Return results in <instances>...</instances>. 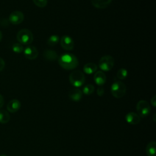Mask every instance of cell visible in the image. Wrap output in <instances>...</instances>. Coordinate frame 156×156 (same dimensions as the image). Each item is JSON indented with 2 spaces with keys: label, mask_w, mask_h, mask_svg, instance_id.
Masks as SVG:
<instances>
[{
  "label": "cell",
  "mask_w": 156,
  "mask_h": 156,
  "mask_svg": "<svg viewBox=\"0 0 156 156\" xmlns=\"http://www.w3.org/2000/svg\"><path fill=\"white\" fill-rule=\"evenodd\" d=\"M60 40L59 36L57 35H52L47 40V44L50 46L56 45Z\"/></svg>",
  "instance_id": "19"
},
{
  "label": "cell",
  "mask_w": 156,
  "mask_h": 156,
  "mask_svg": "<svg viewBox=\"0 0 156 156\" xmlns=\"http://www.w3.org/2000/svg\"><path fill=\"white\" fill-rule=\"evenodd\" d=\"M10 116L7 111L4 110H0V123L5 124L10 120Z\"/></svg>",
  "instance_id": "18"
},
{
  "label": "cell",
  "mask_w": 156,
  "mask_h": 156,
  "mask_svg": "<svg viewBox=\"0 0 156 156\" xmlns=\"http://www.w3.org/2000/svg\"><path fill=\"white\" fill-rule=\"evenodd\" d=\"M94 87L91 84H88L83 87L82 93H83L85 95H90L94 92Z\"/></svg>",
  "instance_id": "21"
},
{
  "label": "cell",
  "mask_w": 156,
  "mask_h": 156,
  "mask_svg": "<svg viewBox=\"0 0 156 156\" xmlns=\"http://www.w3.org/2000/svg\"><path fill=\"white\" fill-rule=\"evenodd\" d=\"M136 110L140 118H145L149 114L151 107L146 101L140 100L136 104Z\"/></svg>",
  "instance_id": "6"
},
{
  "label": "cell",
  "mask_w": 156,
  "mask_h": 156,
  "mask_svg": "<svg viewBox=\"0 0 156 156\" xmlns=\"http://www.w3.org/2000/svg\"><path fill=\"white\" fill-rule=\"evenodd\" d=\"M4 103V100L3 96L0 94V108L3 106Z\"/></svg>",
  "instance_id": "27"
},
{
  "label": "cell",
  "mask_w": 156,
  "mask_h": 156,
  "mask_svg": "<svg viewBox=\"0 0 156 156\" xmlns=\"http://www.w3.org/2000/svg\"><path fill=\"white\" fill-rule=\"evenodd\" d=\"M5 67V62L4 60L0 57V71H1Z\"/></svg>",
  "instance_id": "25"
},
{
  "label": "cell",
  "mask_w": 156,
  "mask_h": 156,
  "mask_svg": "<svg viewBox=\"0 0 156 156\" xmlns=\"http://www.w3.org/2000/svg\"><path fill=\"white\" fill-rule=\"evenodd\" d=\"M58 63L62 68L66 70L74 69L79 65L77 58L70 53H65L60 55L58 59Z\"/></svg>",
  "instance_id": "1"
},
{
  "label": "cell",
  "mask_w": 156,
  "mask_h": 156,
  "mask_svg": "<svg viewBox=\"0 0 156 156\" xmlns=\"http://www.w3.org/2000/svg\"><path fill=\"white\" fill-rule=\"evenodd\" d=\"M0 156H7V155H4V154H2V155H0Z\"/></svg>",
  "instance_id": "29"
},
{
  "label": "cell",
  "mask_w": 156,
  "mask_h": 156,
  "mask_svg": "<svg viewBox=\"0 0 156 156\" xmlns=\"http://www.w3.org/2000/svg\"><path fill=\"white\" fill-rule=\"evenodd\" d=\"M24 19V16L21 11H14L12 12L9 17V20L10 23L16 25L21 23Z\"/></svg>",
  "instance_id": "7"
},
{
  "label": "cell",
  "mask_w": 156,
  "mask_h": 156,
  "mask_svg": "<svg viewBox=\"0 0 156 156\" xmlns=\"http://www.w3.org/2000/svg\"><path fill=\"white\" fill-rule=\"evenodd\" d=\"M21 107V103L17 99H12L9 102L7 105V110L10 113L17 112Z\"/></svg>",
  "instance_id": "13"
},
{
  "label": "cell",
  "mask_w": 156,
  "mask_h": 156,
  "mask_svg": "<svg viewBox=\"0 0 156 156\" xmlns=\"http://www.w3.org/2000/svg\"><path fill=\"white\" fill-rule=\"evenodd\" d=\"M104 89L102 87H99L97 89V94L99 96H102L104 95Z\"/></svg>",
  "instance_id": "24"
},
{
  "label": "cell",
  "mask_w": 156,
  "mask_h": 156,
  "mask_svg": "<svg viewBox=\"0 0 156 156\" xmlns=\"http://www.w3.org/2000/svg\"><path fill=\"white\" fill-rule=\"evenodd\" d=\"M60 43L62 48L66 51H71L74 48V40L68 35L62 36L60 38Z\"/></svg>",
  "instance_id": "8"
},
{
  "label": "cell",
  "mask_w": 156,
  "mask_h": 156,
  "mask_svg": "<svg viewBox=\"0 0 156 156\" xmlns=\"http://www.w3.org/2000/svg\"><path fill=\"white\" fill-rule=\"evenodd\" d=\"M33 2L37 7L40 8L46 7L48 4V0H33Z\"/></svg>",
  "instance_id": "23"
},
{
  "label": "cell",
  "mask_w": 156,
  "mask_h": 156,
  "mask_svg": "<svg viewBox=\"0 0 156 156\" xmlns=\"http://www.w3.org/2000/svg\"><path fill=\"white\" fill-rule=\"evenodd\" d=\"M17 40L21 44L29 45L34 40V35L32 32L26 29H23L18 31L16 35Z\"/></svg>",
  "instance_id": "3"
},
{
  "label": "cell",
  "mask_w": 156,
  "mask_h": 156,
  "mask_svg": "<svg viewBox=\"0 0 156 156\" xmlns=\"http://www.w3.org/2000/svg\"><path fill=\"white\" fill-rule=\"evenodd\" d=\"M126 121L130 124H138L141 120L140 116L135 112H129L125 116Z\"/></svg>",
  "instance_id": "10"
},
{
  "label": "cell",
  "mask_w": 156,
  "mask_h": 156,
  "mask_svg": "<svg viewBox=\"0 0 156 156\" xmlns=\"http://www.w3.org/2000/svg\"><path fill=\"white\" fill-rule=\"evenodd\" d=\"M115 63V60L113 57L109 55H104L102 57L99 61V64L98 66L99 68L104 71H110Z\"/></svg>",
  "instance_id": "5"
},
{
  "label": "cell",
  "mask_w": 156,
  "mask_h": 156,
  "mask_svg": "<svg viewBox=\"0 0 156 156\" xmlns=\"http://www.w3.org/2000/svg\"><path fill=\"white\" fill-rule=\"evenodd\" d=\"M82 91L80 90L78 88H74L69 91L68 96L71 100L78 102L82 99Z\"/></svg>",
  "instance_id": "12"
},
{
  "label": "cell",
  "mask_w": 156,
  "mask_h": 156,
  "mask_svg": "<svg viewBox=\"0 0 156 156\" xmlns=\"http://www.w3.org/2000/svg\"><path fill=\"white\" fill-rule=\"evenodd\" d=\"M69 80L72 85L77 88L84 84L85 77L83 72L80 70H75L69 74Z\"/></svg>",
  "instance_id": "2"
},
{
  "label": "cell",
  "mask_w": 156,
  "mask_h": 156,
  "mask_svg": "<svg viewBox=\"0 0 156 156\" xmlns=\"http://www.w3.org/2000/svg\"><path fill=\"white\" fill-rule=\"evenodd\" d=\"M24 55L25 57L29 60L35 59L38 55L37 49L34 46H28L24 49Z\"/></svg>",
  "instance_id": "9"
},
{
  "label": "cell",
  "mask_w": 156,
  "mask_h": 156,
  "mask_svg": "<svg viewBox=\"0 0 156 156\" xmlns=\"http://www.w3.org/2000/svg\"><path fill=\"white\" fill-rule=\"evenodd\" d=\"M2 38V32L0 31V41H1Z\"/></svg>",
  "instance_id": "28"
},
{
  "label": "cell",
  "mask_w": 156,
  "mask_h": 156,
  "mask_svg": "<svg viewBox=\"0 0 156 156\" xmlns=\"http://www.w3.org/2000/svg\"><path fill=\"white\" fill-rule=\"evenodd\" d=\"M127 70L125 68H120L116 73V77L119 80H123L127 76Z\"/></svg>",
  "instance_id": "20"
},
{
  "label": "cell",
  "mask_w": 156,
  "mask_h": 156,
  "mask_svg": "<svg viewBox=\"0 0 156 156\" xmlns=\"http://www.w3.org/2000/svg\"><path fill=\"white\" fill-rule=\"evenodd\" d=\"M110 90L113 97L116 98H121L126 94V86L121 81H115L112 83Z\"/></svg>",
  "instance_id": "4"
},
{
  "label": "cell",
  "mask_w": 156,
  "mask_h": 156,
  "mask_svg": "<svg viewBox=\"0 0 156 156\" xmlns=\"http://www.w3.org/2000/svg\"><path fill=\"white\" fill-rule=\"evenodd\" d=\"M98 66L94 63H86L83 68V71L85 73L87 74H91L93 73H94L97 71Z\"/></svg>",
  "instance_id": "16"
},
{
  "label": "cell",
  "mask_w": 156,
  "mask_h": 156,
  "mask_svg": "<svg viewBox=\"0 0 156 156\" xmlns=\"http://www.w3.org/2000/svg\"><path fill=\"white\" fill-rule=\"evenodd\" d=\"M12 50L15 53H21L24 51V48L23 44L20 43H14L12 46Z\"/></svg>",
  "instance_id": "22"
},
{
  "label": "cell",
  "mask_w": 156,
  "mask_h": 156,
  "mask_svg": "<svg viewBox=\"0 0 156 156\" xmlns=\"http://www.w3.org/2000/svg\"><path fill=\"white\" fill-rule=\"evenodd\" d=\"M156 143L151 141L146 147V153L147 156H155L156 155Z\"/></svg>",
  "instance_id": "17"
},
{
  "label": "cell",
  "mask_w": 156,
  "mask_h": 156,
  "mask_svg": "<svg viewBox=\"0 0 156 156\" xmlns=\"http://www.w3.org/2000/svg\"><path fill=\"white\" fill-rule=\"evenodd\" d=\"M43 57L47 61L53 62L56 60L58 58V55L55 51L46 49L43 52Z\"/></svg>",
  "instance_id": "14"
},
{
  "label": "cell",
  "mask_w": 156,
  "mask_h": 156,
  "mask_svg": "<svg viewBox=\"0 0 156 156\" xmlns=\"http://www.w3.org/2000/svg\"><path fill=\"white\" fill-rule=\"evenodd\" d=\"M151 104L154 107H155L156 106V96L155 95H154L151 99Z\"/></svg>",
  "instance_id": "26"
},
{
  "label": "cell",
  "mask_w": 156,
  "mask_h": 156,
  "mask_svg": "<svg viewBox=\"0 0 156 156\" xmlns=\"http://www.w3.org/2000/svg\"><path fill=\"white\" fill-rule=\"evenodd\" d=\"M106 76L102 71H98L95 72L94 75V80L96 85L99 87L103 85L106 82Z\"/></svg>",
  "instance_id": "11"
},
{
  "label": "cell",
  "mask_w": 156,
  "mask_h": 156,
  "mask_svg": "<svg viewBox=\"0 0 156 156\" xmlns=\"http://www.w3.org/2000/svg\"><path fill=\"white\" fill-rule=\"evenodd\" d=\"M111 2L112 0H91V4L97 9H105Z\"/></svg>",
  "instance_id": "15"
}]
</instances>
